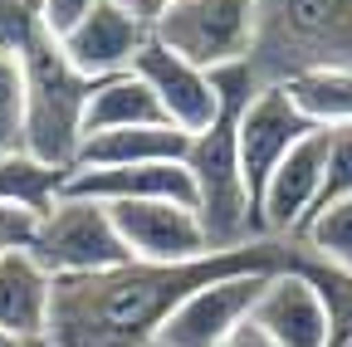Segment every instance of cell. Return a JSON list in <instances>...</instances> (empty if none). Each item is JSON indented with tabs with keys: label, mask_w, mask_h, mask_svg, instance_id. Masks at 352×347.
<instances>
[{
	"label": "cell",
	"mask_w": 352,
	"mask_h": 347,
	"mask_svg": "<svg viewBox=\"0 0 352 347\" xmlns=\"http://www.w3.org/2000/svg\"><path fill=\"white\" fill-rule=\"evenodd\" d=\"M294 259L289 240H254L240 249H215L186 265H127L54 279V309H50V342L54 347H157L166 318L182 303L226 279V274H270Z\"/></svg>",
	"instance_id": "obj_1"
},
{
	"label": "cell",
	"mask_w": 352,
	"mask_h": 347,
	"mask_svg": "<svg viewBox=\"0 0 352 347\" xmlns=\"http://www.w3.org/2000/svg\"><path fill=\"white\" fill-rule=\"evenodd\" d=\"M152 34L201 69L245 64L254 54V0H176Z\"/></svg>",
	"instance_id": "obj_6"
},
{
	"label": "cell",
	"mask_w": 352,
	"mask_h": 347,
	"mask_svg": "<svg viewBox=\"0 0 352 347\" xmlns=\"http://www.w3.org/2000/svg\"><path fill=\"white\" fill-rule=\"evenodd\" d=\"M132 74H138L147 89L162 98L166 117L182 127V133H206V127L220 117V89H215V74L182 59L176 49H166L162 39L152 34V45L138 54V64H132Z\"/></svg>",
	"instance_id": "obj_13"
},
{
	"label": "cell",
	"mask_w": 352,
	"mask_h": 347,
	"mask_svg": "<svg viewBox=\"0 0 352 347\" xmlns=\"http://www.w3.org/2000/svg\"><path fill=\"white\" fill-rule=\"evenodd\" d=\"M328 147H333V127H314L274 166L270 186L259 196L264 240H294L308 225V215H314V205L323 196V181H328Z\"/></svg>",
	"instance_id": "obj_8"
},
{
	"label": "cell",
	"mask_w": 352,
	"mask_h": 347,
	"mask_svg": "<svg viewBox=\"0 0 352 347\" xmlns=\"http://www.w3.org/2000/svg\"><path fill=\"white\" fill-rule=\"evenodd\" d=\"M342 196H352V122H347V127H333L328 181H323V196H318L314 210H323V205H333V201H342Z\"/></svg>",
	"instance_id": "obj_24"
},
{
	"label": "cell",
	"mask_w": 352,
	"mask_h": 347,
	"mask_svg": "<svg viewBox=\"0 0 352 347\" xmlns=\"http://www.w3.org/2000/svg\"><path fill=\"white\" fill-rule=\"evenodd\" d=\"M30 254L39 259L54 279H78V274H98L113 265H127V245L113 225V210L103 201L88 196H64L44 221L34 225Z\"/></svg>",
	"instance_id": "obj_5"
},
{
	"label": "cell",
	"mask_w": 352,
	"mask_h": 347,
	"mask_svg": "<svg viewBox=\"0 0 352 347\" xmlns=\"http://www.w3.org/2000/svg\"><path fill=\"white\" fill-rule=\"evenodd\" d=\"M59 39L88 78H113V74H127L138 54L152 45V25L138 20L122 0H94Z\"/></svg>",
	"instance_id": "obj_12"
},
{
	"label": "cell",
	"mask_w": 352,
	"mask_h": 347,
	"mask_svg": "<svg viewBox=\"0 0 352 347\" xmlns=\"http://www.w3.org/2000/svg\"><path fill=\"white\" fill-rule=\"evenodd\" d=\"M39 30H50V5L44 0H0V54L20 59Z\"/></svg>",
	"instance_id": "obj_22"
},
{
	"label": "cell",
	"mask_w": 352,
	"mask_h": 347,
	"mask_svg": "<svg viewBox=\"0 0 352 347\" xmlns=\"http://www.w3.org/2000/svg\"><path fill=\"white\" fill-rule=\"evenodd\" d=\"M191 133L171 122L157 127H118V133H94L78 152V166H152V161H186Z\"/></svg>",
	"instance_id": "obj_16"
},
{
	"label": "cell",
	"mask_w": 352,
	"mask_h": 347,
	"mask_svg": "<svg viewBox=\"0 0 352 347\" xmlns=\"http://www.w3.org/2000/svg\"><path fill=\"white\" fill-rule=\"evenodd\" d=\"M220 347H274V342L264 337V333H259L254 323H245V328H235V333H230L226 342H220Z\"/></svg>",
	"instance_id": "obj_28"
},
{
	"label": "cell",
	"mask_w": 352,
	"mask_h": 347,
	"mask_svg": "<svg viewBox=\"0 0 352 347\" xmlns=\"http://www.w3.org/2000/svg\"><path fill=\"white\" fill-rule=\"evenodd\" d=\"M298 113L314 127H347L352 122V69H308L298 78H284Z\"/></svg>",
	"instance_id": "obj_20"
},
{
	"label": "cell",
	"mask_w": 352,
	"mask_h": 347,
	"mask_svg": "<svg viewBox=\"0 0 352 347\" xmlns=\"http://www.w3.org/2000/svg\"><path fill=\"white\" fill-rule=\"evenodd\" d=\"M20 69H25V152L54 166H78L83 117H88V98H94L98 78H88L69 59L54 25L30 39V49L20 54Z\"/></svg>",
	"instance_id": "obj_4"
},
{
	"label": "cell",
	"mask_w": 352,
	"mask_h": 347,
	"mask_svg": "<svg viewBox=\"0 0 352 347\" xmlns=\"http://www.w3.org/2000/svg\"><path fill=\"white\" fill-rule=\"evenodd\" d=\"M250 323L274 347H328L333 342V303H328L323 284L294 254L284 269L264 279V293L254 303Z\"/></svg>",
	"instance_id": "obj_7"
},
{
	"label": "cell",
	"mask_w": 352,
	"mask_h": 347,
	"mask_svg": "<svg viewBox=\"0 0 352 347\" xmlns=\"http://www.w3.org/2000/svg\"><path fill=\"white\" fill-rule=\"evenodd\" d=\"M54 274L30 249H10L0 259V328L20 337H50Z\"/></svg>",
	"instance_id": "obj_15"
},
{
	"label": "cell",
	"mask_w": 352,
	"mask_h": 347,
	"mask_svg": "<svg viewBox=\"0 0 352 347\" xmlns=\"http://www.w3.org/2000/svg\"><path fill=\"white\" fill-rule=\"evenodd\" d=\"M69 196L88 201H176L196 205V177L186 161H152V166H74Z\"/></svg>",
	"instance_id": "obj_14"
},
{
	"label": "cell",
	"mask_w": 352,
	"mask_h": 347,
	"mask_svg": "<svg viewBox=\"0 0 352 347\" xmlns=\"http://www.w3.org/2000/svg\"><path fill=\"white\" fill-rule=\"evenodd\" d=\"M113 225L127 245L132 259L147 265H186V259L215 254L201 210L196 205H176V201H113Z\"/></svg>",
	"instance_id": "obj_9"
},
{
	"label": "cell",
	"mask_w": 352,
	"mask_h": 347,
	"mask_svg": "<svg viewBox=\"0 0 352 347\" xmlns=\"http://www.w3.org/2000/svg\"><path fill=\"white\" fill-rule=\"evenodd\" d=\"M289 245H294V254L314 259V265H328L338 274H352V196L314 210V215H308V225Z\"/></svg>",
	"instance_id": "obj_19"
},
{
	"label": "cell",
	"mask_w": 352,
	"mask_h": 347,
	"mask_svg": "<svg viewBox=\"0 0 352 347\" xmlns=\"http://www.w3.org/2000/svg\"><path fill=\"white\" fill-rule=\"evenodd\" d=\"M157 122H171L162 98L147 89L138 74H113V78H98L94 98H88V117H83V142L94 133H118V127H157ZM176 127V122H171Z\"/></svg>",
	"instance_id": "obj_18"
},
{
	"label": "cell",
	"mask_w": 352,
	"mask_h": 347,
	"mask_svg": "<svg viewBox=\"0 0 352 347\" xmlns=\"http://www.w3.org/2000/svg\"><path fill=\"white\" fill-rule=\"evenodd\" d=\"M122 5L132 10V15H138V20H147V25H157L171 5H176V0H122Z\"/></svg>",
	"instance_id": "obj_27"
},
{
	"label": "cell",
	"mask_w": 352,
	"mask_h": 347,
	"mask_svg": "<svg viewBox=\"0 0 352 347\" xmlns=\"http://www.w3.org/2000/svg\"><path fill=\"white\" fill-rule=\"evenodd\" d=\"M25 147V69L15 54H0V157Z\"/></svg>",
	"instance_id": "obj_21"
},
{
	"label": "cell",
	"mask_w": 352,
	"mask_h": 347,
	"mask_svg": "<svg viewBox=\"0 0 352 347\" xmlns=\"http://www.w3.org/2000/svg\"><path fill=\"white\" fill-rule=\"evenodd\" d=\"M270 274H226V279L196 289L182 309L166 318L157 347H220L235 328L250 323V313H254V303H259Z\"/></svg>",
	"instance_id": "obj_11"
},
{
	"label": "cell",
	"mask_w": 352,
	"mask_h": 347,
	"mask_svg": "<svg viewBox=\"0 0 352 347\" xmlns=\"http://www.w3.org/2000/svg\"><path fill=\"white\" fill-rule=\"evenodd\" d=\"M44 5H50V25L64 34V30H69V25H74L88 5H94V0H44Z\"/></svg>",
	"instance_id": "obj_26"
},
{
	"label": "cell",
	"mask_w": 352,
	"mask_h": 347,
	"mask_svg": "<svg viewBox=\"0 0 352 347\" xmlns=\"http://www.w3.org/2000/svg\"><path fill=\"white\" fill-rule=\"evenodd\" d=\"M34 225H39V221H30V215H20V210H6V205H0V259H6L10 249H30Z\"/></svg>",
	"instance_id": "obj_25"
},
{
	"label": "cell",
	"mask_w": 352,
	"mask_h": 347,
	"mask_svg": "<svg viewBox=\"0 0 352 347\" xmlns=\"http://www.w3.org/2000/svg\"><path fill=\"white\" fill-rule=\"evenodd\" d=\"M303 133H314V122L298 113L289 83H259V93L240 113V166H245V186H250L254 210H259V196L270 186L274 166L289 157V147Z\"/></svg>",
	"instance_id": "obj_10"
},
{
	"label": "cell",
	"mask_w": 352,
	"mask_h": 347,
	"mask_svg": "<svg viewBox=\"0 0 352 347\" xmlns=\"http://www.w3.org/2000/svg\"><path fill=\"white\" fill-rule=\"evenodd\" d=\"M352 69V0H254L259 83H284L308 69Z\"/></svg>",
	"instance_id": "obj_3"
},
{
	"label": "cell",
	"mask_w": 352,
	"mask_h": 347,
	"mask_svg": "<svg viewBox=\"0 0 352 347\" xmlns=\"http://www.w3.org/2000/svg\"><path fill=\"white\" fill-rule=\"evenodd\" d=\"M298 265L323 284V293L333 303V342L328 347H352V274H338L328 265H314V259H303V254H298Z\"/></svg>",
	"instance_id": "obj_23"
},
{
	"label": "cell",
	"mask_w": 352,
	"mask_h": 347,
	"mask_svg": "<svg viewBox=\"0 0 352 347\" xmlns=\"http://www.w3.org/2000/svg\"><path fill=\"white\" fill-rule=\"evenodd\" d=\"M210 74H215V89H220V117L206 133L191 137L186 171L196 177V210H201V225H206L210 245L215 249H240V245L264 240L259 210L250 201L245 166H240V113L259 93V78H254L250 59L210 69Z\"/></svg>",
	"instance_id": "obj_2"
},
{
	"label": "cell",
	"mask_w": 352,
	"mask_h": 347,
	"mask_svg": "<svg viewBox=\"0 0 352 347\" xmlns=\"http://www.w3.org/2000/svg\"><path fill=\"white\" fill-rule=\"evenodd\" d=\"M69 177H74V166H54L25 147L6 152L0 157V205L30 215V221H44L69 196Z\"/></svg>",
	"instance_id": "obj_17"
},
{
	"label": "cell",
	"mask_w": 352,
	"mask_h": 347,
	"mask_svg": "<svg viewBox=\"0 0 352 347\" xmlns=\"http://www.w3.org/2000/svg\"><path fill=\"white\" fill-rule=\"evenodd\" d=\"M0 347H54L50 337H20V333H6L0 328Z\"/></svg>",
	"instance_id": "obj_29"
}]
</instances>
